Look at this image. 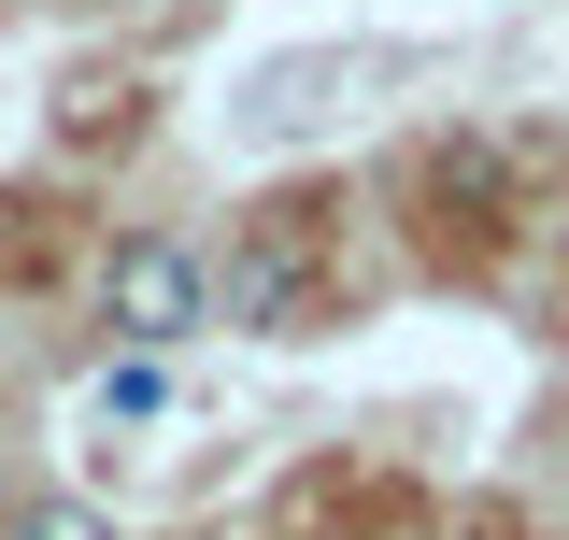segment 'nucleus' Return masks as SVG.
I'll return each mask as SVG.
<instances>
[{
	"label": "nucleus",
	"mask_w": 569,
	"mask_h": 540,
	"mask_svg": "<svg viewBox=\"0 0 569 540\" xmlns=\"http://www.w3.org/2000/svg\"><path fill=\"white\" fill-rule=\"evenodd\" d=\"M100 328L129 341V356H171V341L213 328V257L186 228H129L114 257H100Z\"/></svg>",
	"instance_id": "1"
},
{
	"label": "nucleus",
	"mask_w": 569,
	"mask_h": 540,
	"mask_svg": "<svg viewBox=\"0 0 569 540\" xmlns=\"http://www.w3.org/2000/svg\"><path fill=\"white\" fill-rule=\"evenodd\" d=\"M213 313H228V328H284V313H299V257H271V242H257V257L213 284Z\"/></svg>",
	"instance_id": "2"
},
{
	"label": "nucleus",
	"mask_w": 569,
	"mask_h": 540,
	"mask_svg": "<svg viewBox=\"0 0 569 540\" xmlns=\"http://www.w3.org/2000/svg\"><path fill=\"white\" fill-rule=\"evenodd\" d=\"M0 540H114V512H86V498L43 483V498H14V527H0Z\"/></svg>",
	"instance_id": "3"
},
{
	"label": "nucleus",
	"mask_w": 569,
	"mask_h": 540,
	"mask_svg": "<svg viewBox=\"0 0 569 540\" xmlns=\"http://www.w3.org/2000/svg\"><path fill=\"white\" fill-rule=\"evenodd\" d=\"M157 399H171V384H157V356H114V370H100V412H129V427H142Z\"/></svg>",
	"instance_id": "4"
}]
</instances>
